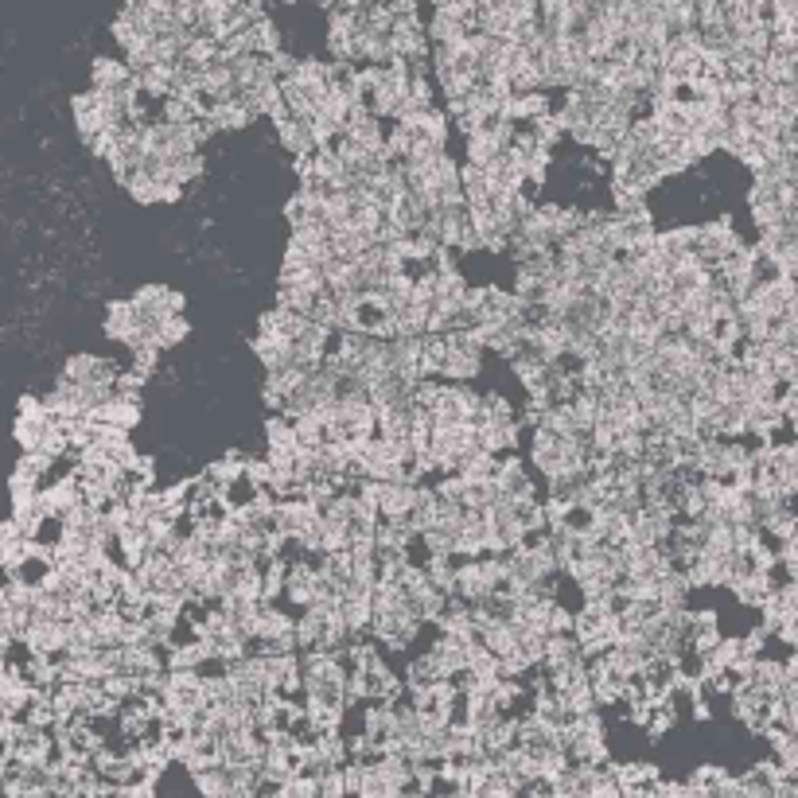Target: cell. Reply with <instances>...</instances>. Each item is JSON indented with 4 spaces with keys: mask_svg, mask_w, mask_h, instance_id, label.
<instances>
[{
    "mask_svg": "<svg viewBox=\"0 0 798 798\" xmlns=\"http://www.w3.org/2000/svg\"><path fill=\"white\" fill-rule=\"evenodd\" d=\"M82 503V487H78V479H74V472L59 475L55 483H39V510H43V518L47 522H59L63 514H71L74 507Z\"/></svg>",
    "mask_w": 798,
    "mask_h": 798,
    "instance_id": "8992f818",
    "label": "cell"
},
{
    "mask_svg": "<svg viewBox=\"0 0 798 798\" xmlns=\"http://www.w3.org/2000/svg\"><path fill=\"white\" fill-rule=\"evenodd\" d=\"M316 779H320V798H347L343 767H327V771H320Z\"/></svg>",
    "mask_w": 798,
    "mask_h": 798,
    "instance_id": "d6986e66",
    "label": "cell"
},
{
    "mask_svg": "<svg viewBox=\"0 0 798 798\" xmlns=\"http://www.w3.org/2000/svg\"><path fill=\"white\" fill-rule=\"evenodd\" d=\"M612 771H616L619 791H631V787H651L654 779H662V775H658V767H654V763H643V760L612 763Z\"/></svg>",
    "mask_w": 798,
    "mask_h": 798,
    "instance_id": "9a60e30c",
    "label": "cell"
},
{
    "mask_svg": "<svg viewBox=\"0 0 798 798\" xmlns=\"http://www.w3.org/2000/svg\"><path fill=\"white\" fill-rule=\"evenodd\" d=\"M203 121H207L211 137H222V133H242V129H250V125H254V113L246 109L242 98H226V102H211Z\"/></svg>",
    "mask_w": 798,
    "mask_h": 798,
    "instance_id": "9c48e42d",
    "label": "cell"
},
{
    "mask_svg": "<svg viewBox=\"0 0 798 798\" xmlns=\"http://www.w3.org/2000/svg\"><path fill=\"white\" fill-rule=\"evenodd\" d=\"M191 335V324L180 316H168V320H160V324H152V347L156 351H172V347H180L183 339Z\"/></svg>",
    "mask_w": 798,
    "mask_h": 798,
    "instance_id": "2e32d148",
    "label": "cell"
},
{
    "mask_svg": "<svg viewBox=\"0 0 798 798\" xmlns=\"http://www.w3.org/2000/svg\"><path fill=\"white\" fill-rule=\"evenodd\" d=\"M456 565H460V557H425V561H421L425 577H429L440 592H448V596H452V588H456Z\"/></svg>",
    "mask_w": 798,
    "mask_h": 798,
    "instance_id": "e0dca14e",
    "label": "cell"
},
{
    "mask_svg": "<svg viewBox=\"0 0 798 798\" xmlns=\"http://www.w3.org/2000/svg\"><path fill=\"white\" fill-rule=\"evenodd\" d=\"M129 74L133 71H129L125 59H117V55H98V59L90 63V86H94V90H113V86H121Z\"/></svg>",
    "mask_w": 798,
    "mask_h": 798,
    "instance_id": "4fadbf2b",
    "label": "cell"
},
{
    "mask_svg": "<svg viewBox=\"0 0 798 798\" xmlns=\"http://www.w3.org/2000/svg\"><path fill=\"white\" fill-rule=\"evenodd\" d=\"M265 440H269V452H277V456H296L300 440H296V425H292L289 413H273V417H269Z\"/></svg>",
    "mask_w": 798,
    "mask_h": 798,
    "instance_id": "7c38bea8",
    "label": "cell"
},
{
    "mask_svg": "<svg viewBox=\"0 0 798 798\" xmlns=\"http://www.w3.org/2000/svg\"><path fill=\"white\" fill-rule=\"evenodd\" d=\"M20 643H24V651L59 658V654H67V623L63 619L32 616L28 627H24V635H20Z\"/></svg>",
    "mask_w": 798,
    "mask_h": 798,
    "instance_id": "3957f363",
    "label": "cell"
},
{
    "mask_svg": "<svg viewBox=\"0 0 798 798\" xmlns=\"http://www.w3.org/2000/svg\"><path fill=\"white\" fill-rule=\"evenodd\" d=\"M133 308H137V316L145 324H160V320L183 312V292H176L172 285H145L133 296Z\"/></svg>",
    "mask_w": 798,
    "mask_h": 798,
    "instance_id": "277c9868",
    "label": "cell"
},
{
    "mask_svg": "<svg viewBox=\"0 0 798 798\" xmlns=\"http://www.w3.org/2000/svg\"><path fill=\"white\" fill-rule=\"evenodd\" d=\"M725 775H728L725 767H717V763H701V767L693 771L686 783L693 787V795H697V798H709V791H713V787H717Z\"/></svg>",
    "mask_w": 798,
    "mask_h": 798,
    "instance_id": "ac0fdd59",
    "label": "cell"
},
{
    "mask_svg": "<svg viewBox=\"0 0 798 798\" xmlns=\"http://www.w3.org/2000/svg\"><path fill=\"white\" fill-rule=\"evenodd\" d=\"M475 4H479V12H483V8H507L510 0H475Z\"/></svg>",
    "mask_w": 798,
    "mask_h": 798,
    "instance_id": "44dd1931",
    "label": "cell"
},
{
    "mask_svg": "<svg viewBox=\"0 0 798 798\" xmlns=\"http://www.w3.org/2000/svg\"><path fill=\"white\" fill-rule=\"evenodd\" d=\"M117 370L121 366L106 359V355H71L67 366H63V378H71V382H82V386H113V378H117Z\"/></svg>",
    "mask_w": 798,
    "mask_h": 798,
    "instance_id": "52a82bcc",
    "label": "cell"
},
{
    "mask_svg": "<svg viewBox=\"0 0 798 798\" xmlns=\"http://www.w3.org/2000/svg\"><path fill=\"white\" fill-rule=\"evenodd\" d=\"M483 370V347L472 327L448 331L444 335V363H440V382H475Z\"/></svg>",
    "mask_w": 798,
    "mask_h": 798,
    "instance_id": "6da1fadb",
    "label": "cell"
},
{
    "mask_svg": "<svg viewBox=\"0 0 798 798\" xmlns=\"http://www.w3.org/2000/svg\"><path fill=\"white\" fill-rule=\"evenodd\" d=\"M94 425H106V429H125V433H133L137 425H141V417H145V409H141V401L133 398H117V394H109L98 409H90L86 413Z\"/></svg>",
    "mask_w": 798,
    "mask_h": 798,
    "instance_id": "ba28073f",
    "label": "cell"
},
{
    "mask_svg": "<svg viewBox=\"0 0 798 798\" xmlns=\"http://www.w3.org/2000/svg\"><path fill=\"white\" fill-rule=\"evenodd\" d=\"M55 425V417L51 413H39V417H20L16 413V425H12V436H16V444L24 448V452H36L43 433Z\"/></svg>",
    "mask_w": 798,
    "mask_h": 798,
    "instance_id": "5bb4252c",
    "label": "cell"
},
{
    "mask_svg": "<svg viewBox=\"0 0 798 798\" xmlns=\"http://www.w3.org/2000/svg\"><path fill=\"white\" fill-rule=\"evenodd\" d=\"M102 327H106V335L113 343H121V347L133 351V347L141 343V327H145V320L137 316L133 300H109L106 316H102Z\"/></svg>",
    "mask_w": 798,
    "mask_h": 798,
    "instance_id": "5b68a950",
    "label": "cell"
},
{
    "mask_svg": "<svg viewBox=\"0 0 798 798\" xmlns=\"http://www.w3.org/2000/svg\"><path fill=\"white\" fill-rule=\"evenodd\" d=\"M728 592L744 604V608H760L763 600L775 592V573H760V569H748L740 577L728 581Z\"/></svg>",
    "mask_w": 798,
    "mask_h": 798,
    "instance_id": "30bf717a",
    "label": "cell"
},
{
    "mask_svg": "<svg viewBox=\"0 0 798 798\" xmlns=\"http://www.w3.org/2000/svg\"><path fill=\"white\" fill-rule=\"evenodd\" d=\"M273 129H277V141L289 148L292 156H304V152H316V137H312V125L292 117V113H281L273 117Z\"/></svg>",
    "mask_w": 798,
    "mask_h": 798,
    "instance_id": "8fae6325",
    "label": "cell"
},
{
    "mask_svg": "<svg viewBox=\"0 0 798 798\" xmlns=\"http://www.w3.org/2000/svg\"><path fill=\"white\" fill-rule=\"evenodd\" d=\"M740 242H744V238L736 234V222H732L728 215L713 218V222H705V226H697V257L709 261V265H717L721 257H728Z\"/></svg>",
    "mask_w": 798,
    "mask_h": 798,
    "instance_id": "7a4b0ae2",
    "label": "cell"
},
{
    "mask_svg": "<svg viewBox=\"0 0 798 798\" xmlns=\"http://www.w3.org/2000/svg\"><path fill=\"white\" fill-rule=\"evenodd\" d=\"M125 798H156V783H133L125 787Z\"/></svg>",
    "mask_w": 798,
    "mask_h": 798,
    "instance_id": "ffe728a7",
    "label": "cell"
}]
</instances>
